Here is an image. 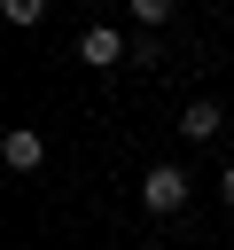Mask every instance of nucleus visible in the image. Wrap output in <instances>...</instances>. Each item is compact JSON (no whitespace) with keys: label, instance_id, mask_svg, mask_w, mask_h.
<instances>
[{"label":"nucleus","instance_id":"obj_1","mask_svg":"<svg viewBox=\"0 0 234 250\" xmlns=\"http://www.w3.org/2000/svg\"><path fill=\"white\" fill-rule=\"evenodd\" d=\"M125 55H133V39H125L117 23H86V31H78V62H94V70H117Z\"/></svg>","mask_w":234,"mask_h":250},{"label":"nucleus","instance_id":"obj_2","mask_svg":"<svg viewBox=\"0 0 234 250\" xmlns=\"http://www.w3.org/2000/svg\"><path fill=\"white\" fill-rule=\"evenodd\" d=\"M0 164H8V172H39V164H47V133H39V125H16V133L0 141Z\"/></svg>","mask_w":234,"mask_h":250},{"label":"nucleus","instance_id":"obj_3","mask_svg":"<svg viewBox=\"0 0 234 250\" xmlns=\"http://www.w3.org/2000/svg\"><path fill=\"white\" fill-rule=\"evenodd\" d=\"M140 203H148V211H179V203H187V172H179V164H156V172L140 180Z\"/></svg>","mask_w":234,"mask_h":250},{"label":"nucleus","instance_id":"obj_4","mask_svg":"<svg viewBox=\"0 0 234 250\" xmlns=\"http://www.w3.org/2000/svg\"><path fill=\"white\" fill-rule=\"evenodd\" d=\"M218 125H226V117H218V102H211V94L179 109V133H187V141H218Z\"/></svg>","mask_w":234,"mask_h":250},{"label":"nucleus","instance_id":"obj_5","mask_svg":"<svg viewBox=\"0 0 234 250\" xmlns=\"http://www.w3.org/2000/svg\"><path fill=\"white\" fill-rule=\"evenodd\" d=\"M133 23H140V31H164V23H172V0H133Z\"/></svg>","mask_w":234,"mask_h":250},{"label":"nucleus","instance_id":"obj_6","mask_svg":"<svg viewBox=\"0 0 234 250\" xmlns=\"http://www.w3.org/2000/svg\"><path fill=\"white\" fill-rule=\"evenodd\" d=\"M0 16H8V23H39V16H47V0H0Z\"/></svg>","mask_w":234,"mask_h":250},{"label":"nucleus","instance_id":"obj_7","mask_svg":"<svg viewBox=\"0 0 234 250\" xmlns=\"http://www.w3.org/2000/svg\"><path fill=\"white\" fill-rule=\"evenodd\" d=\"M218 195H226V211H234V164H226V172H218Z\"/></svg>","mask_w":234,"mask_h":250}]
</instances>
